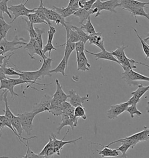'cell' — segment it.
Instances as JSON below:
<instances>
[{"mask_svg":"<svg viewBox=\"0 0 149 158\" xmlns=\"http://www.w3.org/2000/svg\"><path fill=\"white\" fill-rule=\"evenodd\" d=\"M27 43L26 40L22 37L15 35L12 41H9L7 38H4L0 41V55H4L8 52H14L23 48Z\"/></svg>","mask_w":149,"mask_h":158,"instance_id":"6da1fadb","label":"cell"},{"mask_svg":"<svg viewBox=\"0 0 149 158\" xmlns=\"http://www.w3.org/2000/svg\"><path fill=\"white\" fill-rule=\"evenodd\" d=\"M122 79H124L129 86H132L138 85L136 81H146L149 82V77L141 74L135 71L133 69L124 71L122 76Z\"/></svg>","mask_w":149,"mask_h":158,"instance_id":"7a4b0ae2","label":"cell"},{"mask_svg":"<svg viewBox=\"0 0 149 158\" xmlns=\"http://www.w3.org/2000/svg\"><path fill=\"white\" fill-rule=\"evenodd\" d=\"M36 115L37 114L32 111L25 112L22 114H19L17 115L20 119L23 131H25L28 135H30L33 130V121Z\"/></svg>","mask_w":149,"mask_h":158,"instance_id":"3957f363","label":"cell"},{"mask_svg":"<svg viewBox=\"0 0 149 158\" xmlns=\"http://www.w3.org/2000/svg\"><path fill=\"white\" fill-rule=\"evenodd\" d=\"M8 10L12 13L14 16V19L10 23H12L19 17L27 16L30 14L34 13L36 8H33L32 10L28 9L23 2H22L18 5H11V6L8 8Z\"/></svg>","mask_w":149,"mask_h":158,"instance_id":"277c9868","label":"cell"},{"mask_svg":"<svg viewBox=\"0 0 149 158\" xmlns=\"http://www.w3.org/2000/svg\"><path fill=\"white\" fill-rule=\"evenodd\" d=\"M128 106V102L112 105L106 112V116L110 120H115L123 112L126 111Z\"/></svg>","mask_w":149,"mask_h":158,"instance_id":"5b68a950","label":"cell"},{"mask_svg":"<svg viewBox=\"0 0 149 158\" xmlns=\"http://www.w3.org/2000/svg\"><path fill=\"white\" fill-rule=\"evenodd\" d=\"M52 98V96L47 94H44L40 102L33 106L32 111L36 112L37 115L43 112L48 111L51 106Z\"/></svg>","mask_w":149,"mask_h":158,"instance_id":"8992f818","label":"cell"},{"mask_svg":"<svg viewBox=\"0 0 149 158\" xmlns=\"http://www.w3.org/2000/svg\"><path fill=\"white\" fill-rule=\"evenodd\" d=\"M70 130V129L68 130L67 132L66 133V134L64 135V137H63V139H62L61 140L57 139L54 135H53V134H51V136L52 137V141H53V146H54V148L56 155H57L58 156L60 155L61 151L62 148L65 146L66 144H75L76 141H79L80 139H82V137H80L79 138L77 139H74V140H70V141H64V139H65L66 135L69 133Z\"/></svg>","mask_w":149,"mask_h":158,"instance_id":"52a82bcc","label":"cell"},{"mask_svg":"<svg viewBox=\"0 0 149 158\" xmlns=\"http://www.w3.org/2000/svg\"><path fill=\"white\" fill-rule=\"evenodd\" d=\"M68 98L70 99V103L73 106L76 107L78 106H83L82 104L86 101H88V94L84 96H80L78 93H76L74 89H71L69 91Z\"/></svg>","mask_w":149,"mask_h":158,"instance_id":"ba28073f","label":"cell"},{"mask_svg":"<svg viewBox=\"0 0 149 158\" xmlns=\"http://www.w3.org/2000/svg\"><path fill=\"white\" fill-rule=\"evenodd\" d=\"M84 51L86 53H88V54H90L96 57V60H98L100 59L102 60H106L111 61L115 62L116 63H118L119 64V61L115 58V57L114 56L112 53V52H108L106 50H104L98 53H93L91 52L88 51V50L85 49Z\"/></svg>","mask_w":149,"mask_h":158,"instance_id":"9c48e42d","label":"cell"},{"mask_svg":"<svg viewBox=\"0 0 149 158\" xmlns=\"http://www.w3.org/2000/svg\"><path fill=\"white\" fill-rule=\"evenodd\" d=\"M17 71L19 73H20L19 76V78L23 79L25 81H33L36 82L37 80H40L41 78L40 74L38 70L33 71H20L17 68Z\"/></svg>","mask_w":149,"mask_h":158,"instance_id":"30bf717a","label":"cell"},{"mask_svg":"<svg viewBox=\"0 0 149 158\" xmlns=\"http://www.w3.org/2000/svg\"><path fill=\"white\" fill-rule=\"evenodd\" d=\"M90 37L88 39L89 44L90 45H94L96 47L99 48L102 51L106 50L104 44V38L102 37V33H94L93 34L89 35Z\"/></svg>","mask_w":149,"mask_h":158,"instance_id":"8fae6325","label":"cell"},{"mask_svg":"<svg viewBox=\"0 0 149 158\" xmlns=\"http://www.w3.org/2000/svg\"><path fill=\"white\" fill-rule=\"evenodd\" d=\"M53 60L52 59H51L50 57H47L44 60H43V63L42 67L38 70L40 77L42 78H44L46 76L52 77V74L50 73V70L51 69V63Z\"/></svg>","mask_w":149,"mask_h":158,"instance_id":"7c38bea8","label":"cell"},{"mask_svg":"<svg viewBox=\"0 0 149 158\" xmlns=\"http://www.w3.org/2000/svg\"><path fill=\"white\" fill-rule=\"evenodd\" d=\"M92 144H95L98 145L101 147H102L104 148L102 150H96L98 153L102 156V158L104 157H116L119 155V152L117 151L116 149H111L108 148L107 147L104 146L102 144H99V143H91Z\"/></svg>","mask_w":149,"mask_h":158,"instance_id":"4fadbf2b","label":"cell"},{"mask_svg":"<svg viewBox=\"0 0 149 158\" xmlns=\"http://www.w3.org/2000/svg\"><path fill=\"white\" fill-rule=\"evenodd\" d=\"M0 90L2 89H4V90H8L11 98L13 99H15V98L16 96H19L18 94L16 93L14 91V86L13 84L12 83V82L11 81V80L9 79V78H5V79H2L0 81Z\"/></svg>","mask_w":149,"mask_h":158,"instance_id":"5bb4252c","label":"cell"},{"mask_svg":"<svg viewBox=\"0 0 149 158\" xmlns=\"http://www.w3.org/2000/svg\"><path fill=\"white\" fill-rule=\"evenodd\" d=\"M91 15H93V10H86L84 8H79L77 10L73 15L74 17H78L79 18V24H82L85 20H87L88 17Z\"/></svg>","mask_w":149,"mask_h":158,"instance_id":"9a60e30c","label":"cell"},{"mask_svg":"<svg viewBox=\"0 0 149 158\" xmlns=\"http://www.w3.org/2000/svg\"><path fill=\"white\" fill-rule=\"evenodd\" d=\"M61 117H62L61 123L60 125L59 126V127L56 129V130H57V134L58 135H60L61 131L62 130V129L63 127H64L65 126H69L71 127V129L74 130V127H75L74 122L70 118L69 115L63 113L61 115Z\"/></svg>","mask_w":149,"mask_h":158,"instance_id":"2e32d148","label":"cell"},{"mask_svg":"<svg viewBox=\"0 0 149 158\" xmlns=\"http://www.w3.org/2000/svg\"><path fill=\"white\" fill-rule=\"evenodd\" d=\"M8 93V90H5L3 91V92L1 94V101L3 100L4 102L5 109L3 110V111L4 112L5 116H6L7 118H8L9 120H11L15 116V115H14V114L12 112L9 108L8 102V98H7Z\"/></svg>","mask_w":149,"mask_h":158,"instance_id":"e0dca14e","label":"cell"},{"mask_svg":"<svg viewBox=\"0 0 149 158\" xmlns=\"http://www.w3.org/2000/svg\"><path fill=\"white\" fill-rule=\"evenodd\" d=\"M56 92L52 96V98H58L62 102L67 101L68 98V94H66L63 90L62 86L61 85L58 79H56Z\"/></svg>","mask_w":149,"mask_h":158,"instance_id":"ac0fdd59","label":"cell"},{"mask_svg":"<svg viewBox=\"0 0 149 158\" xmlns=\"http://www.w3.org/2000/svg\"><path fill=\"white\" fill-rule=\"evenodd\" d=\"M103 10H107L111 12L116 13L115 8L117 7H121V4L118 0H107L102 2Z\"/></svg>","mask_w":149,"mask_h":158,"instance_id":"d6986e66","label":"cell"},{"mask_svg":"<svg viewBox=\"0 0 149 158\" xmlns=\"http://www.w3.org/2000/svg\"><path fill=\"white\" fill-rule=\"evenodd\" d=\"M37 42L36 41L35 38H30L29 42L27 43L25 46L24 47V49L27 50L28 54L29 56H30V59L36 60V58L34 56L36 55V51H35V47L36 45Z\"/></svg>","mask_w":149,"mask_h":158,"instance_id":"ffe728a7","label":"cell"},{"mask_svg":"<svg viewBox=\"0 0 149 158\" xmlns=\"http://www.w3.org/2000/svg\"><path fill=\"white\" fill-rule=\"evenodd\" d=\"M52 8L57 13L60 14L65 19L72 15L76 12V10H74L71 6H67L66 8H58L54 5H52Z\"/></svg>","mask_w":149,"mask_h":158,"instance_id":"44dd1931","label":"cell"},{"mask_svg":"<svg viewBox=\"0 0 149 158\" xmlns=\"http://www.w3.org/2000/svg\"><path fill=\"white\" fill-rule=\"evenodd\" d=\"M128 11H129V12L131 13L132 16H134L135 19V22L136 23H138V22L137 20V16H144L145 18H146L147 19L149 17V14H147L145 12L144 8H135V7L132 6L130 9L128 10Z\"/></svg>","mask_w":149,"mask_h":158,"instance_id":"7402d4cb","label":"cell"},{"mask_svg":"<svg viewBox=\"0 0 149 158\" xmlns=\"http://www.w3.org/2000/svg\"><path fill=\"white\" fill-rule=\"evenodd\" d=\"M62 46H65L64 57L68 63L71 53L75 50V43L70 42L69 41L66 40L65 44L61 45L59 47H62Z\"/></svg>","mask_w":149,"mask_h":158,"instance_id":"603a6c76","label":"cell"},{"mask_svg":"<svg viewBox=\"0 0 149 158\" xmlns=\"http://www.w3.org/2000/svg\"><path fill=\"white\" fill-rule=\"evenodd\" d=\"M11 28L12 26L7 23L4 19L0 18V41L7 37V33Z\"/></svg>","mask_w":149,"mask_h":158,"instance_id":"cb8c5ba5","label":"cell"},{"mask_svg":"<svg viewBox=\"0 0 149 158\" xmlns=\"http://www.w3.org/2000/svg\"><path fill=\"white\" fill-rule=\"evenodd\" d=\"M68 67V63L66 61L65 57L64 56L62 60L61 61L59 64L57 65L56 69L50 70V73H61L64 77L66 76L65 75V70Z\"/></svg>","mask_w":149,"mask_h":158,"instance_id":"d4e9b609","label":"cell"},{"mask_svg":"<svg viewBox=\"0 0 149 158\" xmlns=\"http://www.w3.org/2000/svg\"><path fill=\"white\" fill-rule=\"evenodd\" d=\"M44 5L43 4V0H40V5L38 8H36L34 13H36L41 19L46 21L48 23V26H51L52 24H51V21L47 18L46 15L44 14Z\"/></svg>","mask_w":149,"mask_h":158,"instance_id":"484cf974","label":"cell"},{"mask_svg":"<svg viewBox=\"0 0 149 158\" xmlns=\"http://www.w3.org/2000/svg\"><path fill=\"white\" fill-rule=\"evenodd\" d=\"M10 121H11V123L12 124V127H14V129L16 130L17 133L20 136H22V134L23 131V129L18 116H15Z\"/></svg>","mask_w":149,"mask_h":158,"instance_id":"4316f807","label":"cell"},{"mask_svg":"<svg viewBox=\"0 0 149 158\" xmlns=\"http://www.w3.org/2000/svg\"><path fill=\"white\" fill-rule=\"evenodd\" d=\"M72 28L74 29V30L78 33V34L79 35L80 41L84 42V44H86V42L88 41L90 36L84 31L82 28H80V27H78L74 26L73 25H72Z\"/></svg>","mask_w":149,"mask_h":158,"instance_id":"83f0119b","label":"cell"},{"mask_svg":"<svg viewBox=\"0 0 149 158\" xmlns=\"http://www.w3.org/2000/svg\"><path fill=\"white\" fill-rule=\"evenodd\" d=\"M81 25H82V26L80 27V28H82L84 31L87 33L88 35H91V34H93L96 33V30H95V28L93 26V24L91 22L90 16L88 17L86 23L82 24Z\"/></svg>","mask_w":149,"mask_h":158,"instance_id":"f1b7e54d","label":"cell"},{"mask_svg":"<svg viewBox=\"0 0 149 158\" xmlns=\"http://www.w3.org/2000/svg\"><path fill=\"white\" fill-rule=\"evenodd\" d=\"M137 86H138V89L134 92H132L131 93V94L135 96L137 98H141L144 94L149 90V85L147 86H144L143 85L139 84V85H138Z\"/></svg>","mask_w":149,"mask_h":158,"instance_id":"f546056e","label":"cell"},{"mask_svg":"<svg viewBox=\"0 0 149 158\" xmlns=\"http://www.w3.org/2000/svg\"><path fill=\"white\" fill-rule=\"evenodd\" d=\"M74 115L78 118H82L84 120L87 119L86 110L83 106H78L74 107Z\"/></svg>","mask_w":149,"mask_h":158,"instance_id":"4dcf8cb0","label":"cell"},{"mask_svg":"<svg viewBox=\"0 0 149 158\" xmlns=\"http://www.w3.org/2000/svg\"><path fill=\"white\" fill-rule=\"evenodd\" d=\"M132 28L133 29V30L135 31V33L136 34V35L138 38L139 39L140 41V43L142 45V48H143V51L144 52V54L146 55V58L145 59L146 60L147 59H149V45L146 43V42L144 41V40L141 38V37L139 35V34L138 33L137 30H136V28L134 27H132Z\"/></svg>","mask_w":149,"mask_h":158,"instance_id":"1f68e13d","label":"cell"},{"mask_svg":"<svg viewBox=\"0 0 149 158\" xmlns=\"http://www.w3.org/2000/svg\"><path fill=\"white\" fill-rule=\"evenodd\" d=\"M29 20L33 24H45L48 25L46 21L41 19L36 13L30 14L27 16Z\"/></svg>","mask_w":149,"mask_h":158,"instance_id":"d6a6232c","label":"cell"},{"mask_svg":"<svg viewBox=\"0 0 149 158\" xmlns=\"http://www.w3.org/2000/svg\"><path fill=\"white\" fill-rule=\"evenodd\" d=\"M126 111L128 112L130 114V118H133L134 115H136L139 117L142 116V113L138 110L136 105H130L127 108Z\"/></svg>","mask_w":149,"mask_h":158,"instance_id":"836d02e7","label":"cell"},{"mask_svg":"<svg viewBox=\"0 0 149 158\" xmlns=\"http://www.w3.org/2000/svg\"><path fill=\"white\" fill-rule=\"evenodd\" d=\"M48 112L54 116H61V115L63 114V110L62 108V106H58L51 105Z\"/></svg>","mask_w":149,"mask_h":158,"instance_id":"e575fe53","label":"cell"},{"mask_svg":"<svg viewBox=\"0 0 149 158\" xmlns=\"http://www.w3.org/2000/svg\"><path fill=\"white\" fill-rule=\"evenodd\" d=\"M34 29L36 32V35L35 37V40L37 41V43L43 48V37L42 35L43 34L45 33V30L44 28H40L38 27H35Z\"/></svg>","mask_w":149,"mask_h":158,"instance_id":"d590c367","label":"cell"},{"mask_svg":"<svg viewBox=\"0 0 149 158\" xmlns=\"http://www.w3.org/2000/svg\"><path fill=\"white\" fill-rule=\"evenodd\" d=\"M22 18L26 22V23L27 24V30H28V33L29 34L30 37L35 38L36 35V30L34 27L33 23L30 22L29 20L23 18V17H22Z\"/></svg>","mask_w":149,"mask_h":158,"instance_id":"8d00e7d4","label":"cell"},{"mask_svg":"<svg viewBox=\"0 0 149 158\" xmlns=\"http://www.w3.org/2000/svg\"><path fill=\"white\" fill-rule=\"evenodd\" d=\"M9 0H1L0 1V10L3 12L7 15L10 19H12V15L9 13L8 7V2Z\"/></svg>","mask_w":149,"mask_h":158,"instance_id":"74e56055","label":"cell"},{"mask_svg":"<svg viewBox=\"0 0 149 158\" xmlns=\"http://www.w3.org/2000/svg\"><path fill=\"white\" fill-rule=\"evenodd\" d=\"M26 147H27V148H28L27 152H26V155L22 156V158H43V156H42L41 155H40L39 154L34 153L33 151L31 150V149L30 148V146H29V143L28 140H26Z\"/></svg>","mask_w":149,"mask_h":158,"instance_id":"f35d334b","label":"cell"},{"mask_svg":"<svg viewBox=\"0 0 149 158\" xmlns=\"http://www.w3.org/2000/svg\"><path fill=\"white\" fill-rule=\"evenodd\" d=\"M129 148H130V145L126 143H121V146L117 147L115 149L117 151H120L122 153L121 158H127L128 155L126 154V152Z\"/></svg>","mask_w":149,"mask_h":158,"instance_id":"ab89813d","label":"cell"},{"mask_svg":"<svg viewBox=\"0 0 149 158\" xmlns=\"http://www.w3.org/2000/svg\"><path fill=\"white\" fill-rule=\"evenodd\" d=\"M96 8L97 10V14L94 15L96 18H97L101 15V12L103 10V5H102V0H96V2L93 4L92 8L91 9H94Z\"/></svg>","mask_w":149,"mask_h":158,"instance_id":"60d3db41","label":"cell"},{"mask_svg":"<svg viewBox=\"0 0 149 158\" xmlns=\"http://www.w3.org/2000/svg\"><path fill=\"white\" fill-rule=\"evenodd\" d=\"M3 70V72L6 75H9V76H20V73H19L17 70H15L14 68L11 67H1Z\"/></svg>","mask_w":149,"mask_h":158,"instance_id":"b9f144b4","label":"cell"},{"mask_svg":"<svg viewBox=\"0 0 149 158\" xmlns=\"http://www.w3.org/2000/svg\"><path fill=\"white\" fill-rule=\"evenodd\" d=\"M76 61H77V70L78 71H89V68L85 64L84 61L82 60L79 56L76 55Z\"/></svg>","mask_w":149,"mask_h":158,"instance_id":"7bdbcfd3","label":"cell"},{"mask_svg":"<svg viewBox=\"0 0 149 158\" xmlns=\"http://www.w3.org/2000/svg\"><path fill=\"white\" fill-rule=\"evenodd\" d=\"M53 141L51 135L49 137V141L47 144L45 145V147L42 149V151L38 153L40 155H41L43 156V158H46V154L47 152V151L50 148H51V147H53Z\"/></svg>","mask_w":149,"mask_h":158,"instance_id":"ee69618b","label":"cell"},{"mask_svg":"<svg viewBox=\"0 0 149 158\" xmlns=\"http://www.w3.org/2000/svg\"><path fill=\"white\" fill-rule=\"evenodd\" d=\"M143 130L140 131V142L148 141L149 139V129L146 126L143 127Z\"/></svg>","mask_w":149,"mask_h":158,"instance_id":"f6af8a7d","label":"cell"},{"mask_svg":"<svg viewBox=\"0 0 149 158\" xmlns=\"http://www.w3.org/2000/svg\"><path fill=\"white\" fill-rule=\"evenodd\" d=\"M128 46H124V45L123 44L122 46L120 47H118L116 50L111 52L112 55L115 57H118V56H122L123 55H125V49H126Z\"/></svg>","mask_w":149,"mask_h":158,"instance_id":"bcb514c9","label":"cell"},{"mask_svg":"<svg viewBox=\"0 0 149 158\" xmlns=\"http://www.w3.org/2000/svg\"><path fill=\"white\" fill-rule=\"evenodd\" d=\"M52 50L57 51V49L53 45L52 42H47L46 45H44L43 48V52L44 54H46V52H48V53H49L48 57H50V56H51V52Z\"/></svg>","mask_w":149,"mask_h":158,"instance_id":"7dc6e473","label":"cell"},{"mask_svg":"<svg viewBox=\"0 0 149 158\" xmlns=\"http://www.w3.org/2000/svg\"><path fill=\"white\" fill-rule=\"evenodd\" d=\"M149 2H140L137 0H132L131 1V5L133 7L135 8H147L146 5H149Z\"/></svg>","mask_w":149,"mask_h":158,"instance_id":"c3c4849f","label":"cell"},{"mask_svg":"<svg viewBox=\"0 0 149 158\" xmlns=\"http://www.w3.org/2000/svg\"><path fill=\"white\" fill-rule=\"evenodd\" d=\"M56 33V28L52 25L49 26V30L48 31V41L47 42H52L54 35Z\"/></svg>","mask_w":149,"mask_h":158,"instance_id":"681fc988","label":"cell"},{"mask_svg":"<svg viewBox=\"0 0 149 158\" xmlns=\"http://www.w3.org/2000/svg\"><path fill=\"white\" fill-rule=\"evenodd\" d=\"M131 1L132 0H120V4L122 10H128L132 6L131 5Z\"/></svg>","mask_w":149,"mask_h":158,"instance_id":"f907efd6","label":"cell"},{"mask_svg":"<svg viewBox=\"0 0 149 158\" xmlns=\"http://www.w3.org/2000/svg\"><path fill=\"white\" fill-rule=\"evenodd\" d=\"M76 55H77L78 56H79V58H80L82 60L84 61V62L85 63V64L88 66V68L90 69V67H91V65H90V64L88 63V58L86 57V54H85V51L82 52H76Z\"/></svg>","mask_w":149,"mask_h":158,"instance_id":"816d5d0a","label":"cell"},{"mask_svg":"<svg viewBox=\"0 0 149 158\" xmlns=\"http://www.w3.org/2000/svg\"><path fill=\"white\" fill-rule=\"evenodd\" d=\"M84 42L81 41H78V42L75 43V51L77 52H82L84 51L85 48H84Z\"/></svg>","mask_w":149,"mask_h":158,"instance_id":"f5cc1de1","label":"cell"},{"mask_svg":"<svg viewBox=\"0 0 149 158\" xmlns=\"http://www.w3.org/2000/svg\"><path fill=\"white\" fill-rule=\"evenodd\" d=\"M140 98L136 97L135 96L132 95V97L130 98V99L127 102L129 106L130 105H137V104L139 102Z\"/></svg>","mask_w":149,"mask_h":158,"instance_id":"db71d44e","label":"cell"},{"mask_svg":"<svg viewBox=\"0 0 149 158\" xmlns=\"http://www.w3.org/2000/svg\"><path fill=\"white\" fill-rule=\"evenodd\" d=\"M96 0H88L86 1L84 5V9L86 10H90L93 4L96 2Z\"/></svg>","mask_w":149,"mask_h":158,"instance_id":"11a10c76","label":"cell"},{"mask_svg":"<svg viewBox=\"0 0 149 158\" xmlns=\"http://www.w3.org/2000/svg\"><path fill=\"white\" fill-rule=\"evenodd\" d=\"M8 78V77H7V75L4 73L1 67H0V81L2 79H5V78Z\"/></svg>","mask_w":149,"mask_h":158,"instance_id":"9f6ffc18","label":"cell"},{"mask_svg":"<svg viewBox=\"0 0 149 158\" xmlns=\"http://www.w3.org/2000/svg\"><path fill=\"white\" fill-rule=\"evenodd\" d=\"M8 56V55L5 56V55H0V67L2 66V64H3V62L4 60Z\"/></svg>","mask_w":149,"mask_h":158,"instance_id":"6f0895ef","label":"cell"},{"mask_svg":"<svg viewBox=\"0 0 149 158\" xmlns=\"http://www.w3.org/2000/svg\"><path fill=\"white\" fill-rule=\"evenodd\" d=\"M5 127V126L4 123V122H2V121H1V120H0V127L1 128V129H4Z\"/></svg>","mask_w":149,"mask_h":158,"instance_id":"680465c9","label":"cell"},{"mask_svg":"<svg viewBox=\"0 0 149 158\" xmlns=\"http://www.w3.org/2000/svg\"><path fill=\"white\" fill-rule=\"evenodd\" d=\"M146 112L149 114V99L148 102H147V107H146Z\"/></svg>","mask_w":149,"mask_h":158,"instance_id":"91938a15","label":"cell"},{"mask_svg":"<svg viewBox=\"0 0 149 158\" xmlns=\"http://www.w3.org/2000/svg\"><path fill=\"white\" fill-rule=\"evenodd\" d=\"M0 18L1 19H4V16H3V12L0 10Z\"/></svg>","mask_w":149,"mask_h":158,"instance_id":"94428289","label":"cell"},{"mask_svg":"<svg viewBox=\"0 0 149 158\" xmlns=\"http://www.w3.org/2000/svg\"><path fill=\"white\" fill-rule=\"evenodd\" d=\"M144 40V41H145V42H146V41H149V33H148V36H147V37L146 38H145V39H144V40Z\"/></svg>","mask_w":149,"mask_h":158,"instance_id":"6125c7cd","label":"cell"},{"mask_svg":"<svg viewBox=\"0 0 149 158\" xmlns=\"http://www.w3.org/2000/svg\"><path fill=\"white\" fill-rule=\"evenodd\" d=\"M2 129H1V128L0 127V137H1V136H2V135H1V131H2Z\"/></svg>","mask_w":149,"mask_h":158,"instance_id":"be15d7a7","label":"cell"},{"mask_svg":"<svg viewBox=\"0 0 149 158\" xmlns=\"http://www.w3.org/2000/svg\"><path fill=\"white\" fill-rule=\"evenodd\" d=\"M0 158H8L7 156H0Z\"/></svg>","mask_w":149,"mask_h":158,"instance_id":"e7e4bbea","label":"cell"},{"mask_svg":"<svg viewBox=\"0 0 149 158\" xmlns=\"http://www.w3.org/2000/svg\"><path fill=\"white\" fill-rule=\"evenodd\" d=\"M24 1H25V0H22V2H23H23H24Z\"/></svg>","mask_w":149,"mask_h":158,"instance_id":"03108f58","label":"cell"},{"mask_svg":"<svg viewBox=\"0 0 149 158\" xmlns=\"http://www.w3.org/2000/svg\"><path fill=\"white\" fill-rule=\"evenodd\" d=\"M147 19H148V20H149V18H147Z\"/></svg>","mask_w":149,"mask_h":158,"instance_id":"003e7915","label":"cell"}]
</instances>
